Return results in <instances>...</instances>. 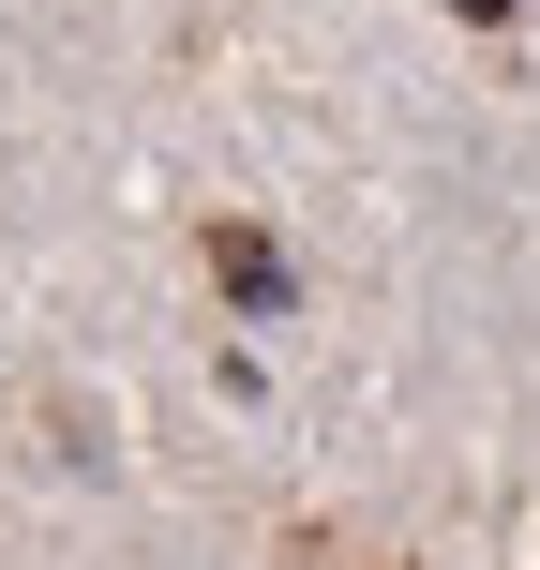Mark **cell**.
I'll return each mask as SVG.
<instances>
[{"label":"cell","instance_id":"obj_1","mask_svg":"<svg viewBox=\"0 0 540 570\" xmlns=\"http://www.w3.org/2000/svg\"><path fill=\"white\" fill-rule=\"evenodd\" d=\"M210 285H226L240 315H285V240L271 226H210Z\"/></svg>","mask_w":540,"mask_h":570},{"label":"cell","instance_id":"obj_2","mask_svg":"<svg viewBox=\"0 0 540 570\" xmlns=\"http://www.w3.org/2000/svg\"><path fill=\"white\" fill-rule=\"evenodd\" d=\"M451 16H465V30H511V16H526V0H451Z\"/></svg>","mask_w":540,"mask_h":570}]
</instances>
